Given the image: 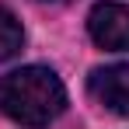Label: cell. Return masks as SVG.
Wrapping results in <instances>:
<instances>
[{"label":"cell","instance_id":"obj_5","mask_svg":"<svg viewBox=\"0 0 129 129\" xmlns=\"http://www.w3.org/2000/svg\"><path fill=\"white\" fill-rule=\"evenodd\" d=\"M39 4H66V0H39Z\"/></svg>","mask_w":129,"mask_h":129},{"label":"cell","instance_id":"obj_1","mask_svg":"<svg viewBox=\"0 0 129 129\" xmlns=\"http://www.w3.org/2000/svg\"><path fill=\"white\" fill-rule=\"evenodd\" d=\"M0 108L14 122L31 129L49 126L66 108V91L59 77L45 66H21L7 77H0Z\"/></svg>","mask_w":129,"mask_h":129},{"label":"cell","instance_id":"obj_4","mask_svg":"<svg viewBox=\"0 0 129 129\" xmlns=\"http://www.w3.org/2000/svg\"><path fill=\"white\" fill-rule=\"evenodd\" d=\"M21 42H24V31H21V24H18V18L7 7H0V59L18 56Z\"/></svg>","mask_w":129,"mask_h":129},{"label":"cell","instance_id":"obj_3","mask_svg":"<svg viewBox=\"0 0 129 129\" xmlns=\"http://www.w3.org/2000/svg\"><path fill=\"white\" fill-rule=\"evenodd\" d=\"M87 91L101 108L115 115H129V63L98 66L87 80Z\"/></svg>","mask_w":129,"mask_h":129},{"label":"cell","instance_id":"obj_2","mask_svg":"<svg viewBox=\"0 0 129 129\" xmlns=\"http://www.w3.org/2000/svg\"><path fill=\"white\" fill-rule=\"evenodd\" d=\"M91 39L108 49V52H126L129 49V7L119 0H101L94 4L91 18H87Z\"/></svg>","mask_w":129,"mask_h":129}]
</instances>
